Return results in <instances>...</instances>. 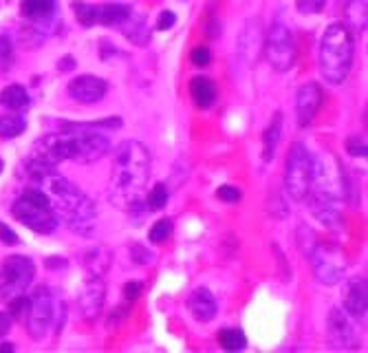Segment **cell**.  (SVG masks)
Returning <instances> with one entry per match:
<instances>
[{
  "mask_svg": "<svg viewBox=\"0 0 368 353\" xmlns=\"http://www.w3.org/2000/svg\"><path fill=\"white\" fill-rule=\"evenodd\" d=\"M344 309L346 314H351L355 320L366 318V309H368V291H366V280L364 278H353L349 291H346L344 298Z\"/></svg>",
  "mask_w": 368,
  "mask_h": 353,
  "instance_id": "e0dca14e",
  "label": "cell"
},
{
  "mask_svg": "<svg viewBox=\"0 0 368 353\" xmlns=\"http://www.w3.org/2000/svg\"><path fill=\"white\" fill-rule=\"evenodd\" d=\"M0 104L9 110H27L29 104H32V99H29V93L23 84H12L3 88V93H0Z\"/></svg>",
  "mask_w": 368,
  "mask_h": 353,
  "instance_id": "603a6c76",
  "label": "cell"
},
{
  "mask_svg": "<svg viewBox=\"0 0 368 353\" xmlns=\"http://www.w3.org/2000/svg\"><path fill=\"white\" fill-rule=\"evenodd\" d=\"M344 27L349 29L353 38L357 34H364V29H366V0H351V3L346 5Z\"/></svg>",
  "mask_w": 368,
  "mask_h": 353,
  "instance_id": "7402d4cb",
  "label": "cell"
},
{
  "mask_svg": "<svg viewBox=\"0 0 368 353\" xmlns=\"http://www.w3.org/2000/svg\"><path fill=\"white\" fill-rule=\"evenodd\" d=\"M73 12L77 16V20L84 27H93L95 25V5L82 3V0H75L73 3Z\"/></svg>",
  "mask_w": 368,
  "mask_h": 353,
  "instance_id": "f1b7e54d",
  "label": "cell"
},
{
  "mask_svg": "<svg viewBox=\"0 0 368 353\" xmlns=\"http://www.w3.org/2000/svg\"><path fill=\"white\" fill-rule=\"evenodd\" d=\"M320 102H322V88L315 82H306L298 88V95H295V115H298V124L302 128L313 124Z\"/></svg>",
  "mask_w": 368,
  "mask_h": 353,
  "instance_id": "4fadbf2b",
  "label": "cell"
},
{
  "mask_svg": "<svg viewBox=\"0 0 368 353\" xmlns=\"http://www.w3.org/2000/svg\"><path fill=\"white\" fill-rule=\"evenodd\" d=\"M29 184L40 188L49 197L58 219L82 236H90L95 230L97 208L77 186H73L66 177L58 175L56 168L45 166H27Z\"/></svg>",
  "mask_w": 368,
  "mask_h": 353,
  "instance_id": "7a4b0ae2",
  "label": "cell"
},
{
  "mask_svg": "<svg viewBox=\"0 0 368 353\" xmlns=\"http://www.w3.org/2000/svg\"><path fill=\"white\" fill-rule=\"evenodd\" d=\"M190 93L194 104L199 108H210L214 104V99H217V84L206 75H197L190 82Z\"/></svg>",
  "mask_w": 368,
  "mask_h": 353,
  "instance_id": "ac0fdd59",
  "label": "cell"
},
{
  "mask_svg": "<svg viewBox=\"0 0 368 353\" xmlns=\"http://www.w3.org/2000/svg\"><path fill=\"white\" fill-rule=\"evenodd\" d=\"M0 241L7 243V245H14V243H18V236H16V232L9 228V226L0 223Z\"/></svg>",
  "mask_w": 368,
  "mask_h": 353,
  "instance_id": "74e56055",
  "label": "cell"
},
{
  "mask_svg": "<svg viewBox=\"0 0 368 353\" xmlns=\"http://www.w3.org/2000/svg\"><path fill=\"white\" fill-rule=\"evenodd\" d=\"M346 148H349V153L353 157H366V144L364 139H357V137H351L349 141H346Z\"/></svg>",
  "mask_w": 368,
  "mask_h": 353,
  "instance_id": "e575fe53",
  "label": "cell"
},
{
  "mask_svg": "<svg viewBox=\"0 0 368 353\" xmlns=\"http://www.w3.org/2000/svg\"><path fill=\"white\" fill-rule=\"evenodd\" d=\"M168 204V186L166 184H155V188L148 193V206L152 210H161Z\"/></svg>",
  "mask_w": 368,
  "mask_h": 353,
  "instance_id": "4dcf8cb0",
  "label": "cell"
},
{
  "mask_svg": "<svg viewBox=\"0 0 368 353\" xmlns=\"http://www.w3.org/2000/svg\"><path fill=\"white\" fill-rule=\"evenodd\" d=\"M258 42H260V23L258 20H252V23L245 27L243 38L238 42V58H247L249 62H256Z\"/></svg>",
  "mask_w": 368,
  "mask_h": 353,
  "instance_id": "44dd1931",
  "label": "cell"
},
{
  "mask_svg": "<svg viewBox=\"0 0 368 353\" xmlns=\"http://www.w3.org/2000/svg\"><path fill=\"white\" fill-rule=\"evenodd\" d=\"M313 175V155L302 141H295L287 159V170H284V188L293 201H304L306 193L311 188Z\"/></svg>",
  "mask_w": 368,
  "mask_h": 353,
  "instance_id": "ba28073f",
  "label": "cell"
},
{
  "mask_svg": "<svg viewBox=\"0 0 368 353\" xmlns=\"http://www.w3.org/2000/svg\"><path fill=\"white\" fill-rule=\"evenodd\" d=\"M3 168H5V166H3V159H0V173H3Z\"/></svg>",
  "mask_w": 368,
  "mask_h": 353,
  "instance_id": "60d3db41",
  "label": "cell"
},
{
  "mask_svg": "<svg viewBox=\"0 0 368 353\" xmlns=\"http://www.w3.org/2000/svg\"><path fill=\"white\" fill-rule=\"evenodd\" d=\"M170 232H172V221L170 219H159L155 226L150 228V243H163L168 236H170Z\"/></svg>",
  "mask_w": 368,
  "mask_h": 353,
  "instance_id": "f546056e",
  "label": "cell"
},
{
  "mask_svg": "<svg viewBox=\"0 0 368 353\" xmlns=\"http://www.w3.org/2000/svg\"><path fill=\"white\" fill-rule=\"evenodd\" d=\"M346 197V184L344 173L337 159L324 150V153L313 157V175H311V188L306 193V201L322 223H333L337 219V208Z\"/></svg>",
  "mask_w": 368,
  "mask_h": 353,
  "instance_id": "277c9868",
  "label": "cell"
},
{
  "mask_svg": "<svg viewBox=\"0 0 368 353\" xmlns=\"http://www.w3.org/2000/svg\"><path fill=\"white\" fill-rule=\"evenodd\" d=\"M0 351H14V345H9V342H3V345H0Z\"/></svg>",
  "mask_w": 368,
  "mask_h": 353,
  "instance_id": "ab89813d",
  "label": "cell"
},
{
  "mask_svg": "<svg viewBox=\"0 0 368 353\" xmlns=\"http://www.w3.org/2000/svg\"><path fill=\"white\" fill-rule=\"evenodd\" d=\"M56 298L51 296V291L47 287H38L34 291V296L27 300V327L29 334L34 340H40L47 336V331L53 322L56 314Z\"/></svg>",
  "mask_w": 368,
  "mask_h": 353,
  "instance_id": "30bf717a",
  "label": "cell"
},
{
  "mask_svg": "<svg viewBox=\"0 0 368 353\" xmlns=\"http://www.w3.org/2000/svg\"><path fill=\"white\" fill-rule=\"evenodd\" d=\"M104 298H106V285L101 280V274H90L84 282V287H82V296H79V307L86 320H95L101 314Z\"/></svg>",
  "mask_w": 368,
  "mask_h": 353,
  "instance_id": "7c38bea8",
  "label": "cell"
},
{
  "mask_svg": "<svg viewBox=\"0 0 368 353\" xmlns=\"http://www.w3.org/2000/svg\"><path fill=\"white\" fill-rule=\"evenodd\" d=\"M132 14L128 5H95V25L119 27Z\"/></svg>",
  "mask_w": 368,
  "mask_h": 353,
  "instance_id": "d6986e66",
  "label": "cell"
},
{
  "mask_svg": "<svg viewBox=\"0 0 368 353\" xmlns=\"http://www.w3.org/2000/svg\"><path fill=\"white\" fill-rule=\"evenodd\" d=\"M20 12L32 23H47L56 14V0H23Z\"/></svg>",
  "mask_w": 368,
  "mask_h": 353,
  "instance_id": "ffe728a7",
  "label": "cell"
},
{
  "mask_svg": "<svg viewBox=\"0 0 368 353\" xmlns=\"http://www.w3.org/2000/svg\"><path fill=\"white\" fill-rule=\"evenodd\" d=\"M14 66V45L7 36H0V73Z\"/></svg>",
  "mask_w": 368,
  "mask_h": 353,
  "instance_id": "83f0119b",
  "label": "cell"
},
{
  "mask_svg": "<svg viewBox=\"0 0 368 353\" xmlns=\"http://www.w3.org/2000/svg\"><path fill=\"white\" fill-rule=\"evenodd\" d=\"M267 60L278 73L289 71L295 62V38L291 27L282 18L273 20L267 34Z\"/></svg>",
  "mask_w": 368,
  "mask_h": 353,
  "instance_id": "9c48e42d",
  "label": "cell"
},
{
  "mask_svg": "<svg viewBox=\"0 0 368 353\" xmlns=\"http://www.w3.org/2000/svg\"><path fill=\"white\" fill-rule=\"evenodd\" d=\"M110 150V141L99 133L97 124H71L62 122L60 130L49 133L36 141L27 157V166L56 168L60 161L93 164Z\"/></svg>",
  "mask_w": 368,
  "mask_h": 353,
  "instance_id": "6da1fadb",
  "label": "cell"
},
{
  "mask_svg": "<svg viewBox=\"0 0 368 353\" xmlns=\"http://www.w3.org/2000/svg\"><path fill=\"white\" fill-rule=\"evenodd\" d=\"M210 49L208 47H197V49H192V53H190V60H192V64H197V66H208L210 64Z\"/></svg>",
  "mask_w": 368,
  "mask_h": 353,
  "instance_id": "836d02e7",
  "label": "cell"
},
{
  "mask_svg": "<svg viewBox=\"0 0 368 353\" xmlns=\"http://www.w3.org/2000/svg\"><path fill=\"white\" fill-rule=\"evenodd\" d=\"M175 23H177V16H175V14H172V12H163V14L159 16L157 29H159V32H166V29L175 27Z\"/></svg>",
  "mask_w": 368,
  "mask_h": 353,
  "instance_id": "d590c367",
  "label": "cell"
},
{
  "mask_svg": "<svg viewBox=\"0 0 368 353\" xmlns=\"http://www.w3.org/2000/svg\"><path fill=\"white\" fill-rule=\"evenodd\" d=\"M25 128H27L25 117H20V115H0V137H5V139L18 137V135L25 133Z\"/></svg>",
  "mask_w": 368,
  "mask_h": 353,
  "instance_id": "d4e9b609",
  "label": "cell"
},
{
  "mask_svg": "<svg viewBox=\"0 0 368 353\" xmlns=\"http://www.w3.org/2000/svg\"><path fill=\"white\" fill-rule=\"evenodd\" d=\"M326 0H298V12L300 14H320L324 9Z\"/></svg>",
  "mask_w": 368,
  "mask_h": 353,
  "instance_id": "d6a6232c",
  "label": "cell"
},
{
  "mask_svg": "<svg viewBox=\"0 0 368 353\" xmlns=\"http://www.w3.org/2000/svg\"><path fill=\"white\" fill-rule=\"evenodd\" d=\"M217 197L225 204H236V201H241V190L234 186H221L217 190Z\"/></svg>",
  "mask_w": 368,
  "mask_h": 353,
  "instance_id": "1f68e13d",
  "label": "cell"
},
{
  "mask_svg": "<svg viewBox=\"0 0 368 353\" xmlns=\"http://www.w3.org/2000/svg\"><path fill=\"white\" fill-rule=\"evenodd\" d=\"M326 329H329V340L333 347L340 349H351L357 347V336L355 329L351 325V320L346 318L342 309H331L329 322H326Z\"/></svg>",
  "mask_w": 368,
  "mask_h": 353,
  "instance_id": "9a60e30c",
  "label": "cell"
},
{
  "mask_svg": "<svg viewBox=\"0 0 368 353\" xmlns=\"http://www.w3.org/2000/svg\"><path fill=\"white\" fill-rule=\"evenodd\" d=\"M150 175V155L139 141H121L112 155L108 197L117 208L135 212L144 201Z\"/></svg>",
  "mask_w": 368,
  "mask_h": 353,
  "instance_id": "3957f363",
  "label": "cell"
},
{
  "mask_svg": "<svg viewBox=\"0 0 368 353\" xmlns=\"http://www.w3.org/2000/svg\"><path fill=\"white\" fill-rule=\"evenodd\" d=\"M219 342L225 351H243L247 347V338L241 329H223L219 334Z\"/></svg>",
  "mask_w": 368,
  "mask_h": 353,
  "instance_id": "484cf974",
  "label": "cell"
},
{
  "mask_svg": "<svg viewBox=\"0 0 368 353\" xmlns=\"http://www.w3.org/2000/svg\"><path fill=\"white\" fill-rule=\"evenodd\" d=\"M355 53V38L344 25H331L320 40V73L326 82L342 84L349 77Z\"/></svg>",
  "mask_w": 368,
  "mask_h": 353,
  "instance_id": "5b68a950",
  "label": "cell"
},
{
  "mask_svg": "<svg viewBox=\"0 0 368 353\" xmlns=\"http://www.w3.org/2000/svg\"><path fill=\"white\" fill-rule=\"evenodd\" d=\"M309 256L313 258L315 278H318L322 285H335V282H340V278L344 276V269H346V258L342 256L340 249L333 245L315 243Z\"/></svg>",
  "mask_w": 368,
  "mask_h": 353,
  "instance_id": "8fae6325",
  "label": "cell"
},
{
  "mask_svg": "<svg viewBox=\"0 0 368 353\" xmlns=\"http://www.w3.org/2000/svg\"><path fill=\"white\" fill-rule=\"evenodd\" d=\"M36 265L29 256L12 254L0 265V302L9 305L16 298L25 296L27 287L34 282Z\"/></svg>",
  "mask_w": 368,
  "mask_h": 353,
  "instance_id": "52a82bcc",
  "label": "cell"
},
{
  "mask_svg": "<svg viewBox=\"0 0 368 353\" xmlns=\"http://www.w3.org/2000/svg\"><path fill=\"white\" fill-rule=\"evenodd\" d=\"M128 23H130V27H126V38L132 40L135 45H146L148 40H150V32L146 29L144 20H141V18H132V14H130L128 16Z\"/></svg>",
  "mask_w": 368,
  "mask_h": 353,
  "instance_id": "4316f807",
  "label": "cell"
},
{
  "mask_svg": "<svg viewBox=\"0 0 368 353\" xmlns=\"http://www.w3.org/2000/svg\"><path fill=\"white\" fill-rule=\"evenodd\" d=\"M280 130H282V113L278 110V113H273L271 122L262 135V159L265 161H271L275 146H278V139H280Z\"/></svg>",
  "mask_w": 368,
  "mask_h": 353,
  "instance_id": "cb8c5ba5",
  "label": "cell"
},
{
  "mask_svg": "<svg viewBox=\"0 0 368 353\" xmlns=\"http://www.w3.org/2000/svg\"><path fill=\"white\" fill-rule=\"evenodd\" d=\"M188 309L192 311V316L199 322H210L214 316H217L219 305H217V298H214V294L208 287H197L188 298Z\"/></svg>",
  "mask_w": 368,
  "mask_h": 353,
  "instance_id": "2e32d148",
  "label": "cell"
},
{
  "mask_svg": "<svg viewBox=\"0 0 368 353\" xmlns=\"http://www.w3.org/2000/svg\"><path fill=\"white\" fill-rule=\"evenodd\" d=\"M139 294H141V282H139V280H130L128 285H126V289H124V296H126V300H128V302L137 300V298H139Z\"/></svg>",
  "mask_w": 368,
  "mask_h": 353,
  "instance_id": "8d00e7d4",
  "label": "cell"
},
{
  "mask_svg": "<svg viewBox=\"0 0 368 353\" xmlns=\"http://www.w3.org/2000/svg\"><path fill=\"white\" fill-rule=\"evenodd\" d=\"M106 90H108L106 80H101L97 75H79L75 80H71L69 84V95L84 104L99 102L106 95Z\"/></svg>",
  "mask_w": 368,
  "mask_h": 353,
  "instance_id": "5bb4252c",
  "label": "cell"
},
{
  "mask_svg": "<svg viewBox=\"0 0 368 353\" xmlns=\"http://www.w3.org/2000/svg\"><path fill=\"white\" fill-rule=\"evenodd\" d=\"M12 314L9 311H0V338L7 336V331L12 329Z\"/></svg>",
  "mask_w": 368,
  "mask_h": 353,
  "instance_id": "f35d334b",
  "label": "cell"
},
{
  "mask_svg": "<svg viewBox=\"0 0 368 353\" xmlns=\"http://www.w3.org/2000/svg\"><path fill=\"white\" fill-rule=\"evenodd\" d=\"M12 212L20 223L38 232V234H51L60 223L49 197L36 186H29L25 193L18 197Z\"/></svg>",
  "mask_w": 368,
  "mask_h": 353,
  "instance_id": "8992f818",
  "label": "cell"
}]
</instances>
